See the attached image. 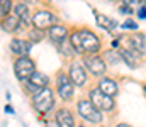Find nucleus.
<instances>
[{"label": "nucleus", "instance_id": "nucleus-1", "mask_svg": "<svg viewBox=\"0 0 146 127\" xmlns=\"http://www.w3.org/2000/svg\"><path fill=\"white\" fill-rule=\"evenodd\" d=\"M70 42L73 44L75 51H78V53H88L90 54V53L99 51V47H100L99 38L87 29H80V31L73 32L72 38H70Z\"/></svg>", "mask_w": 146, "mask_h": 127}, {"label": "nucleus", "instance_id": "nucleus-2", "mask_svg": "<svg viewBox=\"0 0 146 127\" xmlns=\"http://www.w3.org/2000/svg\"><path fill=\"white\" fill-rule=\"evenodd\" d=\"M76 109H78V114H80L82 119H85L88 122H94V124L102 122V112L92 100H80Z\"/></svg>", "mask_w": 146, "mask_h": 127}, {"label": "nucleus", "instance_id": "nucleus-3", "mask_svg": "<svg viewBox=\"0 0 146 127\" xmlns=\"http://www.w3.org/2000/svg\"><path fill=\"white\" fill-rule=\"evenodd\" d=\"M33 103H34V107H36L37 112H41V114L49 112V110L53 109V105H54L53 91L46 86V88H44V90H41L39 93L33 95Z\"/></svg>", "mask_w": 146, "mask_h": 127}, {"label": "nucleus", "instance_id": "nucleus-4", "mask_svg": "<svg viewBox=\"0 0 146 127\" xmlns=\"http://www.w3.org/2000/svg\"><path fill=\"white\" fill-rule=\"evenodd\" d=\"M14 71H15V76H17L19 80H27V78L36 71V68H34V63H33L29 58L21 56V58L14 63Z\"/></svg>", "mask_w": 146, "mask_h": 127}, {"label": "nucleus", "instance_id": "nucleus-5", "mask_svg": "<svg viewBox=\"0 0 146 127\" xmlns=\"http://www.w3.org/2000/svg\"><path fill=\"white\" fill-rule=\"evenodd\" d=\"M90 100H92L102 112L114 109V100L110 98V95H107L106 91H102L100 88H95V90L90 91Z\"/></svg>", "mask_w": 146, "mask_h": 127}, {"label": "nucleus", "instance_id": "nucleus-6", "mask_svg": "<svg viewBox=\"0 0 146 127\" xmlns=\"http://www.w3.org/2000/svg\"><path fill=\"white\" fill-rule=\"evenodd\" d=\"M48 86V76L39 73V71H34L29 78H27V85H26V90L31 93V95H36L41 90H44Z\"/></svg>", "mask_w": 146, "mask_h": 127}, {"label": "nucleus", "instance_id": "nucleus-7", "mask_svg": "<svg viewBox=\"0 0 146 127\" xmlns=\"http://www.w3.org/2000/svg\"><path fill=\"white\" fill-rule=\"evenodd\" d=\"M56 82H58V93H60V97L63 100H70L73 95V85H75L72 82V78H68L66 75L60 73Z\"/></svg>", "mask_w": 146, "mask_h": 127}, {"label": "nucleus", "instance_id": "nucleus-8", "mask_svg": "<svg viewBox=\"0 0 146 127\" xmlns=\"http://www.w3.org/2000/svg\"><path fill=\"white\" fill-rule=\"evenodd\" d=\"M83 63H85L87 70H88L92 75H95V76H100V75L106 73V63H104V59L99 58V56H88V58L83 59Z\"/></svg>", "mask_w": 146, "mask_h": 127}, {"label": "nucleus", "instance_id": "nucleus-9", "mask_svg": "<svg viewBox=\"0 0 146 127\" xmlns=\"http://www.w3.org/2000/svg\"><path fill=\"white\" fill-rule=\"evenodd\" d=\"M54 22H56V17L51 12H46V10L37 12L36 15L33 17V24L36 26L37 29H49Z\"/></svg>", "mask_w": 146, "mask_h": 127}, {"label": "nucleus", "instance_id": "nucleus-10", "mask_svg": "<svg viewBox=\"0 0 146 127\" xmlns=\"http://www.w3.org/2000/svg\"><path fill=\"white\" fill-rule=\"evenodd\" d=\"M70 78H72V82L76 86H82V85H85V82H87V73L83 71V68L80 64L73 63L72 66H70Z\"/></svg>", "mask_w": 146, "mask_h": 127}, {"label": "nucleus", "instance_id": "nucleus-11", "mask_svg": "<svg viewBox=\"0 0 146 127\" xmlns=\"http://www.w3.org/2000/svg\"><path fill=\"white\" fill-rule=\"evenodd\" d=\"M48 36L53 42H63L66 38V27L63 26H51L48 29Z\"/></svg>", "mask_w": 146, "mask_h": 127}, {"label": "nucleus", "instance_id": "nucleus-12", "mask_svg": "<svg viewBox=\"0 0 146 127\" xmlns=\"http://www.w3.org/2000/svg\"><path fill=\"white\" fill-rule=\"evenodd\" d=\"M10 49L19 56H27L31 51V42H26L22 39H14L10 42Z\"/></svg>", "mask_w": 146, "mask_h": 127}, {"label": "nucleus", "instance_id": "nucleus-13", "mask_svg": "<svg viewBox=\"0 0 146 127\" xmlns=\"http://www.w3.org/2000/svg\"><path fill=\"white\" fill-rule=\"evenodd\" d=\"M129 44H131L138 53H141L143 56L146 54V38L145 36H141V34H133V36L129 38Z\"/></svg>", "mask_w": 146, "mask_h": 127}, {"label": "nucleus", "instance_id": "nucleus-14", "mask_svg": "<svg viewBox=\"0 0 146 127\" xmlns=\"http://www.w3.org/2000/svg\"><path fill=\"white\" fill-rule=\"evenodd\" d=\"M56 122H58L60 126H65V127L75 126V120H73V117H72V112L66 110V109H63V110H60V112L56 114Z\"/></svg>", "mask_w": 146, "mask_h": 127}, {"label": "nucleus", "instance_id": "nucleus-15", "mask_svg": "<svg viewBox=\"0 0 146 127\" xmlns=\"http://www.w3.org/2000/svg\"><path fill=\"white\" fill-rule=\"evenodd\" d=\"M99 88H100L102 91H106L107 95H110V97L115 95L117 90H119V88H117V83H115L114 80H109V78H102V80L99 82Z\"/></svg>", "mask_w": 146, "mask_h": 127}, {"label": "nucleus", "instance_id": "nucleus-16", "mask_svg": "<svg viewBox=\"0 0 146 127\" xmlns=\"http://www.w3.org/2000/svg\"><path fill=\"white\" fill-rule=\"evenodd\" d=\"M15 15H19L21 17V20H22V24H31L33 22V19H31V14H29V10H27V5L22 2H19L17 5H15Z\"/></svg>", "mask_w": 146, "mask_h": 127}, {"label": "nucleus", "instance_id": "nucleus-17", "mask_svg": "<svg viewBox=\"0 0 146 127\" xmlns=\"http://www.w3.org/2000/svg\"><path fill=\"white\" fill-rule=\"evenodd\" d=\"M3 19H7L5 22H3V31H7V32H15L17 31V27L21 26V17L19 15H15V17H3Z\"/></svg>", "mask_w": 146, "mask_h": 127}, {"label": "nucleus", "instance_id": "nucleus-18", "mask_svg": "<svg viewBox=\"0 0 146 127\" xmlns=\"http://www.w3.org/2000/svg\"><path fill=\"white\" fill-rule=\"evenodd\" d=\"M97 24H99L100 27L107 29V31H114V29L117 27V22H115V20H112L110 17L102 15V14H97Z\"/></svg>", "mask_w": 146, "mask_h": 127}, {"label": "nucleus", "instance_id": "nucleus-19", "mask_svg": "<svg viewBox=\"0 0 146 127\" xmlns=\"http://www.w3.org/2000/svg\"><path fill=\"white\" fill-rule=\"evenodd\" d=\"M60 49L63 51V54H65V56H72V49H75V47H73L72 42L68 44V42L63 41V42H61V47H60Z\"/></svg>", "mask_w": 146, "mask_h": 127}, {"label": "nucleus", "instance_id": "nucleus-20", "mask_svg": "<svg viewBox=\"0 0 146 127\" xmlns=\"http://www.w3.org/2000/svg\"><path fill=\"white\" fill-rule=\"evenodd\" d=\"M2 17H7L10 12V0H2Z\"/></svg>", "mask_w": 146, "mask_h": 127}, {"label": "nucleus", "instance_id": "nucleus-21", "mask_svg": "<svg viewBox=\"0 0 146 127\" xmlns=\"http://www.w3.org/2000/svg\"><path fill=\"white\" fill-rule=\"evenodd\" d=\"M41 31H42V29L31 31V34H29V36H31V39H33L34 42H37V41H41V39H42V32H41Z\"/></svg>", "mask_w": 146, "mask_h": 127}, {"label": "nucleus", "instance_id": "nucleus-22", "mask_svg": "<svg viewBox=\"0 0 146 127\" xmlns=\"http://www.w3.org/2000/svg\"><path fill=\"white\" fill-rule=\"evenodd\" d=\"M119 10H121L122 14H127V15H131V14H133V9L129 7V3H127V5H122V7H121Z\"/></svg>", "mask_w": 146, "mask_h": 127}, {"label": "nucleus", "instance_id": "nucleus-23", "mask_svg": "<svg viewBox=\"0 0 146 127\" xmlns=\"http://www.w3.org/2000/svg\"><path fill=\"white\" fill-rule=\"evenodd\" d=\"M124 27H127V29H134V31H136V29H138V24L133 22V20H127V22L124 24Z\"/></svg>", "mask_w": 146, "mask_h": 127}, {"label": "nucleus", "instance_id": "nucleus-24", "mask_svg": "<svg viewBox=\"0 0 146 127\" xmlns=\"http://www.w3.org/2000/svg\"><path fill=\"white\" fill-rule=\"evenodd\" d=\"M138 15H139L141 19H146V7H141V9L138 10Z\"/></svg>", "mask_w": 146, "mask_h": 127}, {"label": "nucleus", "instance_id": "nucleus-25", "mask_svg": "<svg viewBox=\"0 0 146 127\" xmlns=\"http://www.w3.org/2000/svg\"><path fill=\"white\" fill-rule=\"evenodd\" d=\"M5 112H9V114H14V110H12V107H10V105H7V107H5Z\"/></svg>", "mask_w": 146, "mask_h": 127}, {"label": "nucleus", "instance_id": "nucleus-26", "mask_svg": "<svg viewBox=\"0 0 146 127\" xmlns=\"http://www.w3.org/2000/svg\"><path fill=\"white\" fill-rule=\"evenodd\" d=\"M124 3H138V0H124Z\"/></svg>", "mask_w": 146, "mask_h": 127}, {"label": "nucleus", "instance_id": "nucleus-27", "mask_svg": "<svg viewBox=\"0 0 146 127\" xmlns=\"http://www.w3.org/2000/svg\"><path fill=\"white\" fill-rule=\"evenodd\" d=\"M26 2H31V3H37V0H26Z\"/></svg>", "mask_w": 146, "mask_h": 127}, {"label": "nucleus", "instance_id": "nucleus-28", "mask_svg": "<svg viewBox=\"0 0 146 127\" xmlns=\"http://www.w3.org/2000/svg\"><path fill=\"white\" fill-rule=\"evenodd\" d=\"M143 3H145V7H146V0H143Z\"/></svg>", "mask_w": 146, "mask_h": 127}, {"label": "nucleus", "instance_id": "nucleus-29", "mask_svg": "<svg viewBox=\"0 0 146 127\" xmlns=\"http://www.w3.org/2000/svg\"><path fill=\"white\" fill-rule=\"evenodd\" d=\"M145 93H146V86H145Z\"/></svg>", "mask_w": 146, "mask_h": 127}]
</instances>
